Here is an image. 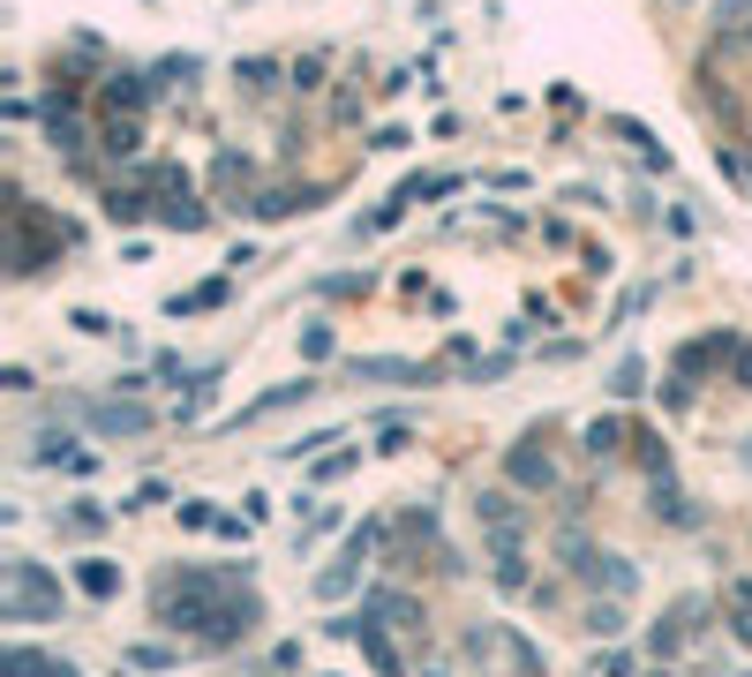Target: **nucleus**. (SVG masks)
<instances>
[{
	"instance_id": "obj_3",
	"label": "nucleus",
	"mask_w": 752,
	"mask_h": 677,
	"mask_svg": "<svg viewBox=\"0 0 752 677\" xmlns=\"http://www.w3.org/2000/svg\"><path fill=\"white\" fill-rule=\"evenodd\" d=\"M564 557H572V572L587 580V587H610V595H632V565L624 557H610V549H595V542H564Z\"/></svg>"
},
{
	"instance_id": "obj_5",
	"label": "nucleus",
	"mask_w": 752,
	"mask_h": 677,
	"mask_svg": "<svg viewBox=\"0 0 752 677\" xmlns=\"http://www.w3.org/2000/svg\"><path fill=\"white\" fill-rule=\"evenodd\" d=\"M504 467H512V482H520V489H549V482H557L549 452H535V437H527V444H520V452H512Z\"/></svg>"
},
{
	"instance_id": "obj_12",
	"label": "nucleus",
	"mask_w": 752,
	"mask_h": 677,
	"mask_svg": "<svg viewBox=\"0 0 752 677\" xmlns=\"http://www.w3.org/2000/svg\"><path fill=\"white\" fill-rule=\"evenodd\" d=\"M738 384L752 392V346H738Z\"/></svg>"
},
{
	"instance_id": "obj_1",
	"label": "nucleus",
	"mask_w": 752,
	"mask_h": 677,
	"mask_svg": "<svg viewBox=\"0 0 752 677\" xmlns=\"http://www.w3.org/2000/svg\"><path fill=\"white\" fill-rule=\"evenodd\" d=\"M158 625L166 632H196L204 648H234V640H249L264 625V603H256V587L241 572H196V565H181V572L158 580Z\"/></svg>"
},
{
	"instance_id": "obj_9",
	"label": "nucleus",
	"mask_w": 752,
	"mask_h": 677,
	"mask_svg": "<svg viewBox=\"0 0 752 677\" xmlns=\"http://www.w3.org/2000/svg\"><path fill=\"white\" fill-rule=\"evenodd\" d=\"M369 617H384L392 632H414V625H421V609H414L407 595H377V603H369Z\"/></svg>"
},
{
	"instance_id": "obj_6",
	"label": "nucleus",
	"mask_w": 752,
	"mask_h": 677,
	"mask_svg": "<svg viewBox=\"0 0 752 677\" xmlns=\"http://www.w3.org/2000/svg\"><path fill=\"white\" fill-rule=\"evenodd\" d=\"M0 677H75V670H69V663H53V655H38V648H8Z\"/></svg>"
},
{
	"instance_id": "obj_4",
	"label": "nucleus",
	"mask_w": 752,
	"mask_h": 677,
	"mask_svg": "<svg viewBox=\"0 0 752 677\" xmlns=\"http://www.w3.org/2000/svg\"><path fill=\"white\" fill-rule=\"evenodd\" d=\"M700 617H707V603H678V609H670V625H655V655H663V663L700 632Z\"/></svg>"
},
{
	"instance_id": "obj_7",
	"label": "nucleus",
	"mask_w": 752,
	"mask_h": 677,
	"mask_svg": "<svg viewBox=\"0 0 752 677\" xmlns=\"http://www.w3.org/2000/svg\"><path fill=\"white\" fill-rule=\"evenodd\" d=\"M75 580H83V595H91V603H114V595H121V572H114L106 557H83V572H75Z\"/></svg>"
},
{
	"instance_id": "obj_8",
	"label": "nucleus",
	"mask_w": 752,
	"mask_h": 677,
	"mask_svg": "<svg viewBox=\"0 0 752 677\" xmlns=\"http://www.w3.org/2000/svg\"><path fill=\"white\" fill-rule=\"evenodd\" d=\"M91 421H98L106 437H114V429H129V437H136V429L151 421V414H143V406H121V400H106V406H91Z\"/></svg>"
},
{
	"instance_id": "obj_10",
	"label": "nucleus",
	"mask_w": 752,
	"mask_h": 677,
	"mask_svg": "<svg viewBox=\"0 0 752 677\" xmlns=\"http://www.w3.org/2000/svg\"><path fill=\"white\" fill-rule=\"evenodd\" d=\"M143 98H151V83H143V75H114V83H106V106H114V114H121V106L143 114Z\"/></svg>"
},
{
	"instance_id": "obj_2",
	"label": "nucleus",
	"mask_w": 752,
	"mask_h": 677,
	"mask_svg": "<svg viewBox=\"0 0 752 677\" xmlns=\"http://www.w3.org/2000/svg\"><path fill=\"white\" fill-rule=\"evenodd\" d=\"M8 625H38V617H53V609H61V587H53V580H46V565H31V557H23V565H8Z\"/></svg>"
},
{
	"instance_id": "obj_11",
	"label": "nucleus",
	"mask_w": 752,
	"mask_h": 677,
	"mask_svg": "<svg viewBox=\"0 0 752 677\" xmlns=\"http://www.w3.org/2000/svg\"><path fill=\"white\" fill-rule=\"evenodd\" d=\"M587 632H602V640H617V632H624V609H595V617H587Z\"/></svg>"
}]
</instances>
